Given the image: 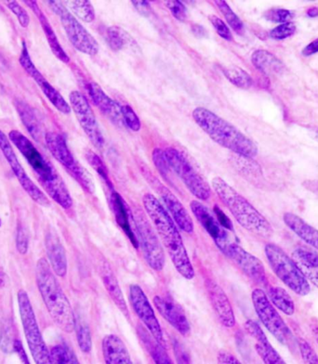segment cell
<instances>
[{
  "instance_id": "1",
  "label": "cell",
  "mask_w": 318,
  "mask_h": 364,
  "mask_svg": "<svg viewBox=\"0 0 318 364\" xmlns=\"http://www.w3.org/2000/svg\"><path fill=\"white\" fill-rule=\"evenodd\" d=\"M143 205L149 219L153 222L157 235L160 237L163 245L167 249L177 272L185 279L192 280L195 277V270L175 222L164 206L154 195H143Z\"/></svg>"
},
{
  "instance_id": "2",
  "label": "cell",
  "mask_w": 318,
  "mask_h": 364,
  "mask_svg": "<svg viewBox=\"0 0 318 364\" xmlns=\"http://www.w3.org/2000/svg\"><path fill=\"white\" fill-rule=\"evenodd\" d=\"M8 137L10 142L23 154L49 197L63 209L71 208L73 200L65 181L54 165L38 150L34 143L18 131H10Z\"/></svg>"
},
{
  "instance_id": "3",
  "label": "cell",
  "mask_w": 318,
  "mask_h": 364,
  "mask_svg": "<svg viewBox=\"0 0 318 364\" xmlns=\"http://www.w3.org/2000/svg\"><path fill=\"white\" fill-rule=\"evenodd\" d=\"M35 283L54 324L63 332H73L76 326L73 308L46 258L38 259L35 267Z\"/></svg>"
},
{
  "instance_id": "4",
  "label": "cell",
  "mask_w": 318,
  "mask_h": 364,
  "mask_svg": "<svg viewBox=\"0 0 318 364\" xmlns=\"http://www.w3.org/2000/svg\"><path fill=\"white\" fill-rule=\"evenodd\" d=\"M192 115L199 128L217 144L228 149L237 156L248 158H253L258 154L255 142L214 112L198 107L193 110Z\"/></svg>"
},
{
  "instance_id": "5",
  "label": "cell",
  "mask_w": 318,
  "mask_h": 364,
  "mask_svg": "<svg viewBox=\"0 0 318 364\" xmlns=\"http://www.w3.org/2000/svg\"><path fill=\"white\" fill-rule=\"evenodd\" d=\"M212 188L233 215L237 222L250 233L269 238L273 235L272 225L244 197L239 194L220 176L212 179Z\"/></svg>"
},
{
  "instance_id": "6",
  "label": "cell",
  "mask_w": 318,
  "mask_h": 364,
  "mask_svg": "<svg viewBox=\"0 0 318 364\" xmlns=\"http://www.w3.org/2000/svg\"><path fill=\"white\" fill-rule=\"evenodd\" d=\"M264 251L273 272L290 290L301 297L307 296L311 292L308 280L294 259L275 244L267 245Z\"/></svg>"
},
{
  "instance_id": "7",
  "label": "cell",
  "mask_w": 318,
  "mask_h": 364,
  "mask_svg": "<svg viewBox=\"0 0 318 364\" xmlns=\"http://www.w3.org/2000/svg\"><path fill=\"white\" fill-rule=\"evenodd\" d=\"M17 299L24 336H26L32 357L35 363L48 364L49 363V351L41 335L29 295L26 291L20 290L18 292Z\"/></svg>"
},
{
  "instance_id": "8",
  "label": "cell",
  "mask_w": 318,
  "mask_h": 364,
  "mask_svg": "<svg viewBox=\"0 0 318 364\" xmlns=\"http://www.w3.org/2000/svg\"><path fill=\"white\" fill-rule=\"evenodd\" d=\"M49 8L60 18L69 41L74 49L82 53L95 56L99 52V44L95 38L86 30L73 15L61 2L49 0Z\"/></svg>"
},
{
  "instance_id": "9",
  "label": "cell",
  "mask_w": 318,
  "mask_h": 364,
  "mask_svg": "<svg viewBox=\"0 0 318 364\" xmlns=\"http://www.w3.org/2000/svg\"><path fill=\"white\" fill-rule=\"evenodd\" d=\"M164 151L171 170L184 182L191 194L201 201L209 199L212 195L209 183L193 168L186 157L173 147H168Z\"/></svg>"
},
{
  "instance_id": "10",
  "label": "cell",
  "mask_w": 318,
  "mask_h": 364,
  "mask_svg": "<svg viewBox=\"0 0 318 364\" xmlns=\"http://www.w3.org/2000/svg\"><path fill=\"white\" fill-rule=\"evenodd\" d=\"M251 299L262 324L281 344L289 347L294 336L285 324L284 320L279 315L275 306L268 299L267 295L262 289L256 288L251 294Z\"/></svg>"
},
{
  "instance_id": "11",
  "label": "cell",
  "mask_w": 318,
  "mask_h": 364,
  "mask_svg": "<svg viewBox=\"0 0 318 364\" xmlns=\"http://www.w3.org/2000/svg\"><path fill=\"white\" fill-rule=\"evenodd\" d=\"M134 222L145 261L152 270L161 272L166 263L165 252L156 230L152 227L142 211L137 212Z\"/></svg>"
},
{
  "instance_id": "12",
  "label": "cell",
  "mask_w": 318,
  "mask_h": 364,
  "mask_svg": "<svg viewBox=\"0 0 318 364\" xmlns=\"http://www.w3.org/2000/svg\"><path fill=\"white\" fill-rule=\"evenodd\" d=\"M0 150L3 154L7 162L9 163L13 174L18 179L19 183L23 187L26 194L31 197V199L41 206H49L51 205L48 197L27 175L23 165L19 162L18 157L16 156L15 150H13L9 137H7L6 134L1 129H0Z\"/></svg>"
},
{
  "instance_id": "13",
  "label": "cell",
  "mask_w": 318,
  "mask_h": 364,
  "mask_svg": "<svg viewBox=\"0 0 318 364\" xmlns=\"http://www.w3.org/2000/svg\"><path fill=\"white\" fill-rule=\"evenodd\" d=\"M69 101L83 131L87 135L94 147L102 150L104 146V136L87 99L81 92L74 90L69 95Z\"/></svg>"
},
{
  "instance_id": "14",
  "label": "cell",
  "mask_w": 318,
  "mask_h": 364,
  "mask_svg": "<svg viewBox=\"0 0 318 364\" xmlns=\"http://www.w3.org/2000/svg\"><path fill=\"white\" fill-rule=\"evenodd\" d=\"M19 62H20V65L23 66L26 73L37 83L41 91H42L43 94L51 101L52 106L63 115L70 114L72 110L71 106H69V104L65 100V98L60 94L59 91L54 88V85H52L51 83L45 78V76L38 71V69L35 67L31 57H30L26 44L24 42L23 43V49H22Z\"/></svg>"
},
{
  "instance_id": "15",
  "label": "cell",
  "mask_w": 318,
  "mask_h": 364,
  "mask_svg": "<svg viewBox=\"0 0 318 364\" xmlns=\"http://www.w3.org/2000/svg\"><path fill=\"white\" fill-rule=\"evenodd\" d=\"M129 302H131L134 313L145 325L146 329L151 333L157 342L164 346V336H163L159 320L157 318L148 297L139 286L132 285L129 288Z\"/></svg>"
},
{
  "instance_id": "16",
  "label": "cell",
  "mask_w": 318,
  "mask_h": 364,
  "mask_svg": "<svg viewBox=\"0 0 318 364\" xmlns=\"http://www.w3.org/2000/svg\"><path fill=\"white\" fill-rule=\"evenodd\" d=\"M148 179L149 183H150L154 189V191L159 195L160 199H161L162 203L164 204L163 206L167 209V211L170 213L177 226H178L182 231H184V233L189 234L193 233V220L191 219L186 208L180 202L178 198H177L167 187L163 185L161 182L157 181V179L150 175V174H149Z\"/></svg>"
},
{
  "instance_id": "17",
  "label": "cell",
  "mask_w": 318,
  "mask_h": 364,
  "mask_svg": "<svg viewBox=\"0 0 318 364\" xmlns=\"http://www.w3.org/2000/svg\"><path fill=\"white\" fill-rule=\"evenodd\" d=\"M223 254L228 256L253 282L262 286H267L265 267L262 262L255 256L251 255L244 248L234 242H230Z\"/></svg>"
},
{
  "instance_id": "18",
  "label": "cell",
  "mask_w": 318,
  "mask_h": 364,
  "mask_svg": "<svg viewBox=\"0 0 318 364\" xmlns=\"http://www.w3.org/2000/svg\"><path fill=\"white\" fill-rule=\"evenodd\" d=\"M190 208L193 216L200 223L205 231L209 233V235L214 239L217 247L223 253H225L226 248L231 242L226 229L223 228L220 224V222H218V220L212 216L209 209L205 206L203 204L199 202V201H192L190 204Z\"/></svg>"
},
{
  "instance_id": "19",
  "label": "cell",
  "mask_w": 318,
  "mask_h": 364,
  "mask_svg": "<svg viewBox=\"0 0 318 364\" xmlns=\"http://www.w3.org/2000/svg\"><path fill=\"white\" fill-rule=\"evenodd\" d=\"M207 292V296L209 297L210 303L218 318L225 327H234L236 324V317L233 308L229 300L228 295L223 291L219 285L215 281L212 279L206 280L205 282Z\"/></svg>"
},
{
  "instance_id": "20",
  "label": "cell",
  "mask_w": 318,
  "mask_h": 364,
  "mask_svg": "<svg viewBox=\"0 0 318 364\" xmlns=\"http://www.w3.org/2000/svg\"><path fill=\"white\" fill-rule=\"evenodd\" d=\"M110 204H111L112 210L114 212L116 222L122 229L132 245L135 248L139 247V238H138V234L135 233L137 229L136 225H135L134 217L125 200L117 192L112 191Z\"/></svg>"
},
{
  "instance_id": "21",
  "label": "cell",
  "mask_w": 318,
  "mask_h": 364,
  "mask_svg": "<svg viewBox=\"0 0 318 364\" xmlns=\"http://www.w3.org/2000/svg\"><path fill=\"white\" fill-rule=\"evenodd\" d=\"M154 305L163 317L182 336L190 335V324L182 308L173 300L157 296L154 297Z\"/></svg>"
},
{
  "instance_id": "22",
  "label": "cell",
  "mask_w": 318,
  "mask_h": 364,
  "mask_svg": "<svg viewBox=\"0 0 318 364\" xmlns=\"http://www.w3.org/2000/svg\"><path fill=\"white\" fill-rule=\"evenodd\" d=\"M88 92L93 104L101 110L105 117H109L113 123L120 128L125 126L121 114V106L107 96L97 83L91 82L88 85Z\"/></svg>"
},
{
  "instance_id": "23",
  "label": "cell",
  "mask_w": 318,
  "mask_h": 364,
  "mask_svg": "<svg viewBox=\"0 0 318 364\" xmlns=\"http://www.w3.org/2000/svg\"><path fill=\"white\" fill-rule=\"evenodd\" d=\"M245 329L256 340L255 349L264 363L267 364H285V361L276 352L272 345L270 344L267 336L260 327V325L251 320L245 324Z\"/></svg>"
},
{
  "instance_id": "24",
  "label": "cell",
  "mask_w": 318,
  "mask_h": 364,
  "mask_svg": "<svg viewBox=\"0 0 318 364\" xmlns=\"http://www.w3.org/2000/svg\"><path fill=\"white\" fill-rule=\"evenodd\" d=\"M45 247L49 263L55 275L61 278L65 277L67 273V258L65 247L56 233L52 231L47 233Z\"/></svg>"
},
{
  "instance_id": "25",
  "label": "cell",
  "mask_w": 318,
  "mask_h": 364,
  "mask_svg": "<svg viewBox=\"0 0 318 364\" xmlns=\"http://www.w3.org/2000/svg\"><path fill=\"white\" fill-rule=\"evenodd\" d=\"M47 147L51 151L52 156L65 168L68 172H71L74 167L79 165V162L74 159L71 151L69 150L67 143L62 135L56 132H48L45 135Z\"/></svg>"
},
{
  "instance_id": "26",
  "label": "cell",
  "mask_w": 318,
  "mask_h": 364,
  "mask_svg": "<svg viewBox=\"0 0 318 364\" xmlns=\"http://www.w3.org/2000/svg\"><path fill=\"white\" fill-rule=\"evenodd\" d=\"M24 2L33 10V13H34L35 15L38 18L41 28H42L44 34L46 35L52 53H54L55 57L58 58L61 62L69 63V62H70V58H69L67 53H66L65 49H63L62 45H61L59 40H58L57 35L55 34L54 28H52L51 24H49L48 18L44 15L42 10L38 6V2L33 1V0H29V1L26 0V1Z\"/></svg>"
},
{
  "instance_id": "27",
  "label": "cell",
  "mask_w": 318,
  "mask_h": 364,
  "mask_svg": "<svg viewBox=\"0 0 318 364\" xmlns=\"http://www.w3.org/2000/svg\"><path fill=\"white\" fill-rule=\"evenodd\" d=\"M100 275H101L105 290L107 291L109 297H111L113 302L120 308V311L124 314V316L129 319V313L128 306H127L126 300L124 299L120 283H118L117 277H116L114 272H113L109 262L104 260L100 263Z\"/></svg>"
},
{
  "instance_id": "28",
  "label": "cell",
  "mask_w": 318,
  "mask_h": 364,
  "mask_svg": "<svg viewBox=\"0 0 318 364\" xmlns=\"http://www.w3.org/2000/svg\"><path fill=\"white\" fill-rule=\"evenodd\" d=\"M102 354L107 364H132L126 345L118 336L109 335L102 340Z\"/></svg>"
},
{
  "instance_id": "29",
  "label": "cell",
  "mask_w": 318,
  "mask_h": 364,
  "mask_svg": "<svg viewBox=\"0 0 318 364\" xmlns=\"http://www.w3.org/2000/svg\"><path fill=\"white\" fill-rule=\"evenodd\" d=\"M285 224L293 233L303 240L305 244L318 251V230L304 222L301 217L292 213H285L283 216Z\"/></svg>"
},
{
  "instance_id": "30",
  "label": "cell",
  "mask_w": 318,
  "mask_h": 364,
  "mask_svg": "<svg viewBox=\"0 0 318 364\" xmlns=\"http://www.w3.org/2000/svg\"><path fill=\"white\" fill-rule=\"evenodd\" d=\"M251 62L255 68L267 76L282 74L285 69L283 63L278 58L264 49L254 51Z\"/></svg>"
},
{
  "instance_id": "31",
  "label": "cell",
  "mask_w": 318,
  "mask_h": 364,
  "mask_svg": "<svg viewBox=\"0 0 318 364\" xmlns=\"http://www.w3.org/2000/svg\"><path fill=\"white\" fill-rule=\"evenodd\" d=\"M138 336L140 340L142 341L143 347L148 350L149 354L153 358L154 363L159 364H170L173 363L170 356L165 350V347L162 346L156 338L151 335L148 330L145 329L142 325L137 327Z\"/></svg>"
},
{
  "instance_id": "32",
  "label": "cell",
  "mask_w": 318,
  "mask_h": 364,
  "mask_svg": "<svg viewBox=\"0 0 318 364\" xmlns=\"http://www.w3.org/2000/svg\"><path fill=\"white\" fill-rule=\"evenodd\" d=\"M107 40L110 48L115 51H125V49H138L137 44L134 38L125 30L120 26H111L107 29Z\"/></svg>"
},
{
  "instance_id": "33",
  "label": "cell",
  "mask_w": 318,
  "mask_h": 364,
  "mask_svg": "<svg viewBox=\"0 0 318 364\" xmlns=\"http://www.w3.org/2000/svg\"><path fill=\"white\" fill-rule=\"evenodd\" d=\"M15 107L19 115H20L21 120L23 121L24 125L29 131L30 135L35 140L40 139L41 132L40 122L34 110L26 101L21 100L15 101Z\"/></svg>"
},
{
  "instance_id": "34",
  "label": "cell",
  "mask_w": 318,
  "mask_h": 364,
  "mask_svg": "<svg viewBox=\"0 0 318 364\" xmlns=\"http://www.w3.org/2000/svg\"><path fill=\"white\" fill-rule=\"evenodd\" d=\"M267 297L271 303L286 315L292 316L294 314V301L284 288H279V286H271L268 288Z\"/></svg>"
},
{
  "instance_id": "35",
  "label": "cell",
  "mask_w": 318,
  "mask_h": 364,
  "mask_svg": "<svg viewBox=\"0 0 318 364\" xmlns=\"http://www.w3.org/2000/svg\"><path fill=\"white\" fill-rule=\"evenodd\" d=\"M223 72L226 78L237 88H248L253 85V78L242 68L231 65L223 69Z\"/></svg>"
},
{
  "instance_id": "36",
  "label": "cell",
  "mask_w": 318,
  "mask_h": 364,
  "mask_svg": "<svg viewBox=\"0 0 318 364\" xmlns=\"http://www.w3.org/2000/svg\"><path fill=\"white\" fill-rule=\"evenodd\" d=\"M49 363L52 364H79L76 354L68 347L58 345L49 351Z\"/></svg>"
},
{
  "instance_id": "37",
  "label": "cell",
  "mask_w": 318,
  "mask_h": 364,
  "mask_svg": "<svg viewBox=\"0 0 318 364\" xmlns=\"http://www.w3.org/2000/svg\"><path fill=\"white\" fill-rule=\"evenodd\" d=\"M66 3L72 13L86 23H91L95 19L93 4L88 0H74V1H67Z\"/></svg>"
},
{
  "instance_id": "38",
  "label": "cell",
  "mask_w": 318,
  "mask_h": 364,
  "mask_svg": "<svg viewBox=\"0 0 318 364\" xmlns=\"http://www.w3.org/2000/svg\"><path fill=\"white\" fill-rule=\"evenodd\" d=\"M292 258L300 267H318V254L308 247L296 248L292 253Z\"/></svg>"
},
{
  "instance_id": "39",
  "label": "cell",
  "mask_w": 318,
  "mask_h": 364,
  "mask_svg": "<svg viewBox=\"0 0 318 364\" xmlns=\"http://www.w3.org/2000/svg\"><path fill=\"white\" fill-rule=\"evenodd\" d=\"M217 7L219 8L221 13L223 15V17L225 18L226 22H228L229 26H231V28L237 33V35H243L245 32V26L243 22L240 20L239 16L233 12V10L231 9L230 6L228 4V2L222 1H215Z\"/></svg>"
},
{
  "instance_id": "40",
  "label": "cell",
  "mask_w": 318,
  "mask_h": 364,
  "mask_svg": "<svg viewBox=\"0 0 318 364\" xmlns=\"http://www.w3.org/2000/svg\"><path fill=\"white\" fill-rule=\"evenodd\" d=\"M74 330L77 332V339L79 349H81L82 352L90 353L91 347H93V340H91L90 330L87 322L82 319H76Z\"/></svg>"
},
{
  "instance_id": "41",
  "label": "cell",
  "mask_w": 318,
  "mask_h": 364,
  "mask_svg": "<svg viewBox=\"0 0 318 364\" xmlns=\"http://www.w3.org/2000/svg\"><path fill=\"white\" fill-rule=\"evenodd\" d=\"M86 159H87L88 164L93 167V169L98 173V175L101 176L107 187L111 190V192L115 191L111 179H110L109 170H107V167H105L104 163L100 158L98 154L93 153V151L88 150L87 153H86Z\"/></svg>"
},
{
  "instance_id": "42",
  "label": "cell",
  "mask_w": 318,
  "mask_h": 364,
  "mask_svg": "<svg viewBox=\"0 0 318 364\" xmlns=\"http://www.w3.org/2000/svg\"><path fill=\"white\" fill-rule=\"evenodd\" d=\"M70 175L77 181V183L84 189L88 194L93 195L95 192V184H94L93 176L85 167L79 164L71 171Z\"/></svg>"
},
{
  "instance_id": "43",
  "label": "cell",
  "mask_w": 318,
  "mask_h": 364,
  "mask_svg": "<svg viewBox=\"0 0 318 364\" xmlns=\"http://www.w3.org/2000/svg\"><path fill=\"white\" fill-rule=\"evenodd\" d=\"M15 341V330L12 322H5L0 330V349L5 353L13 352Z\"/></svg>"
},
{
  "instance_id": "44",
  "label": "cell",
  "mask_w": 318,
  "mask_h": 364,
  "mask_svg": "<svg viewBox=\"0 0 318 364\" xmlns=\"http://www.w3.org/2000/svg\"><path fill=\"white\" fill-rule=\"evenodd\" d=\"M152 157H153V162L154 165H156L157 169L161 174L163 178L168 181L171 168L170 164H168L167 157H166L165 151L161 150V149L156 148L153 151Z\"/></svg>"
},
{
  "instance_id": "45",
  "label": "cell",
  "mask_w": 318,
  "mask_h": 364,
  "mask_svg": "<svg viewBox=\"0 0 318 364\" xmlns=\"http://www.w3.org/2000/svg\"><path fill=\"white\" fill-rule=\"evenodd\" d=\"M120 109L125 126L131 129L132 131H140L142 124H141L140 118L138 117L136 113L134 112V110L129 106H121Z\"/></svg>"
},
{
  "instance_id": "46",
  "label": "cell",
  "mask_w": 318,
  "mask_h": 364,
  "mask_svg": "<svg viewBox=\"0 0 318 364\" xmlns=\"http://www.w3.org/2000/svg\"><path fill=\"white\" fill-rule=\"evenodd\" d=\"M5 4L12 10L13 15H15L16 17H17L21 26L24 27V28H27L29 26L30 17L24 8L21 6L17 1H5Z\"/></svg>"
},
{
  "instance_id": "47",
  "label": "cell",
  "mask_w": 318,
  "mask_h": 364,
  "mask_svg": "<svg viewBox=\"0 0 318 364\" xmlns=\"http://www.w3.org/2000/svg\"><path fill=\"white\" fill-rule=\"evenodd\" d=\"M295 31V24L289 22V23L281 24L280 26L275 27V28L271 30L269 35L273 40H283L292 37Z\"/></svg>"
},
{
  "instance_id": "48",
  "label": "cell",
  "mask_w": 318,
  "mask_h": 364,
  "mask_svg": "<svg viewBox=\"0 0 318 364\" xmlns=\"http://www.w3.org/2000/svg\"><path fill=\"white\" fill-rule=\"evenodd\" d=\"M298 345L304 363L318 364V356L308 342L300 338L298 339Z\"/></svg>"
},
{
  "instance_id": "49",
  "label": "cell",
  "mask_w": 318,
  "mask_h": 364,
  "mask_svg": "<svg viewBox=\"0 0 318 364\" xmlns=\"http://www.w3.org/2000/svg\"><path fill=\"white\" fill-rule=\"evenodd\" d=\"M209 19L221 38H223L226 41H233L234 38L231 30L229 29V27L226 26V24L222 19H220L216 15H209Z\"/></svg>"
},
{
  "instance_id": "50",
  "label": "cell",
  "mask_w": 318,
  "mask_h": 364,
  "mask_svg": "<svg viewBox=\"0 0 318 364\" xmlns=\"http://www.w3.org/2000/svg\"><path fill=\"white\" fill-rule=\"evenodd\" d=\"M264 16L267 20L276 22V23L286 24L289 23L294 15L287 10L275 9L268 10Z\"/></svg>"
},
{
  "instance_id": "51",
  "label": "cell",
  "mask_w": 318,
  "mask_h": 364,
  "mask_svg": "<svg viewBox=\"0 0 318 364\" xmlns=\"http://www.w3.org/2000/svg\"><path fill=\"white\" fill-rule=\"evenodd\" d=\"M166 7L170 10L171 15L177 20L184 22L187 18L186 8L178 0H168V1H166Z\"/></svg>"
},
{
  "instance_id": "52",
  "label": "cell",
  "mask_w": 318,
  "mask_h": 364,
  "mask_svg": "<svg viewBox=\"0 0 318 364\" xmlns=\"http://www.w3.org/2000/svg\"><path fill=\"white\" fill-rule=\"evenodd\" d=\"M16 247L21 255H26L29 247V239L23 226L19 225L16 234Z\"/></svg>"
},
{
  "instance_id": "53",
  "label": "cell",
  "mask_w": 318,
  "mask_h": 364,
  "mask_svg": "<svg viewBox=\"0 0 318 364\" xmlns=\"http://www.w3.org/2000/svg\"><path fill=\"white\" fill-rule=\"evenodd\" d=\"M214 212L216 214L218 222L223 226V228L228 231H234L233 223L231 220L225 214V212L222 210L218 206H214Z\"/></svg>"
},
{
  "instance_id": "54",
  "label": "cell",
  "mask_w": 318,
  "mask_h": 364,
  "mask_svg": "<svg viewBox=\"0 0 318 364\" xmlns=\"http://www.w3.org/2000/svg\"><path fill=\"white\" fill-rule=\"evenodd\" d=\"M173 349L175 352L176 360L179 363H190V357L178 341L173 342Z\"/></svg>"
},
{
  "instance_id": "55",
  "label": "cell",
  "mask_w": 318,
  "mask_h": 364,
  "mask_svg": "<svg viewBox=\"0 0 318 364\" xmlns=\"http://www.w3.org/2000/svg\"><path fill=\"white\" fill-rule=\"evenodd\" d=\"M301 272L305 275L306 279L318 288V267H300Z\"/></svg>"
},
{
  "instance_id": "56",
  "label": "cell",
  "mask_w": 318,
  "mask_h": 364,
  "mask_svg": "<svg viewBox=\"0 0 318 364\" xmlns=\"http://www.w3.org/2000/svg\"><path fill=\"white\" fill-rule=\"evenodd\" d=\"M218 363L225 364H240V361L237 360L231 353L226 351H220L217 356Z\"/></svg>"
},
{
  "instance_id": "57",
  "label": "cell",
  "mask_w": 318,
  "mask_h": 364,
  "mask_svg": "<svg viewBox=\"0 0 318 364\" xmlns=\"http://www.w3.org/2000/svg\"><path fill=\"white\" fill-rule=\"evenodd\" d=\"M13 352L17 353L19 358H21L24 363H30L26 350L24 349L23 343L19 339H15V344H13Z\"/></svg>"
},
{
  "instance_id": "58",
  "label": "cell",
  "mask_w": 318,
  "mask_h": 364,
  "mask_svg": "<svg viewBox=\"0 0 318 364\" xmlns=\"http://www.w3.org/2000/svg\"><path fill=\"white\" fill-rule=\"evenodd\" d=\"M132 4L134 5V7L136 8L138 12L141 15L148 17L149 15L152 13V9L150 5H149L148 1H132Z\"/></svg>"
},
{
  "instance_id": "59",
  "label": "cell",
  "mask_w": 318,
  "mask_h": 364,
  "mask_svg": "<svg viewBox=\"0 0 318 364\" xmlns=\"http://www.w3.org/2000/svg\"><path fill=\"white\" fill-rule=\"evenodd\" d=\"M317 52H318V38L317 40L312 41L311 43L308 44V45H307L305 48L303 49V52H301V53H303V56L309 57V56H311V55L317 53Z\"/></svg>"
},
{
  "instance_id": "60",
  "label": "cell",
  "mask_w": 318,
  "mask_h": 364,
  "mask_svg": "<svg viewBox=\"0 0 318 364\" xmlns=\"http://www.w3.org/2000/svg\"><path fill=\"white\" fill-rule=\"evenodd\" d=\"M193 34L198 38H206L207 35V30L200 24H193L192 26Z\"/></svg>"
},
{
  "instance_id": "61",
  "label": "cell",
  "mask_w": 318,
  "mask_h": 364,
  "mask_svg": "<svg viewBox=\"0 0 318 364\" xmlns=\"http://www.w3.org/2000/svg\"><path fill=\"white\" fill-rule=\"evenodd\" d=\"M8 276L6 273L0 272V288H5L7 286Z\"/></svg>"
},
{
  "instance_id": "62",
  "label": "cell",
  "mask_w": 318,
  "mask_h": 364,
  "mask_svg": "<svg viewBox=\"0 0 318 364\" xmlns=\"http://www.w3.org/2000/svg\"><path fill=\"white\" fill-rule=\"evenodd\" d=\"M307 16L310 18H315L318 16V9L317 8L312 7L310 8L308 10H307Z\"/></svg>"
},
{
  "instance_id": "63",
  "label": "cell",
  "mask_w": 318,
  "mask_h": 364,
  "mask_svg": "<svg viewBox=\"0 0 318 364\" xmlns=\"http://www.w3.org/2000/svg\"><path fill=\"white\" fill-rule=\"evenodd\" d=\"M312 332L318 344V325H314V326H312Z\"/></svg>"
}]
</instances>
